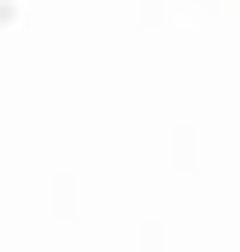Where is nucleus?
I'll use <instances>...</instances> for the list:
<instances>
[]
</instances>
